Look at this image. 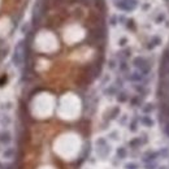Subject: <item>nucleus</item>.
<instances>
[{"label":"nucleus","mask_w":169,"mask_h":169,"mask_svg":"<svg viewBox=\"0 0 169 169\" xmlns=\"http://www.w3.org/2000/svg\"><path fill=\"white\" fill-rule=\"evenodd\" d=\"M11 139H12V137L9 134V131H7V130L0 131V143H2V144L11 143Z\"/></svg>","instance_id":"nucleus-2"},{"label":"nucleus","mask_w":169,"mask_h":169,"mask_svg":"<svg viewBox=\"0 0 169 169\" xmlns=\"http://www.w3.org/2000/svg\"><path fill=\"white\" fill-rule=\"evenodd\" d=\"M21 43L16 47V50H14V52H13V64L14 65H17L20 66L21 65V62H22V48H21Z\"/></svg>","instance_id":"nucleus-1"},{"label":"nucleus","mask_w":169,"mask_h":169,"mask_svg":"<svg viewBox=\"0 0 169 169\" xmlns=\"http://www.w3.org/2000/svg\"><path fill=\"white\" fill-rule=\"evenodd\" d=\"M3 158L4 159H12L13 158V150H7L3 152Z\"/></svg>","instance_id":"nucleus-3"},{"label":"nucleus","mask_w":169,"mask_h":169,"mask_svg":"<svg viewBox=\"0 0 169 169\" xmlns=\"http://www.w3.org/2000/svg\"><path fill=\"white\" fill-rule=\"evenodd\" d=\"M117 154H119L120 158H124V156H125V150H124V148H120V150L117 151Z\"/></svg>","instance_id":"nucleus-4"}]
</instances>
